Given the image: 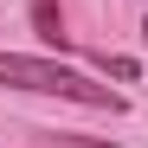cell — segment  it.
I'll return each mask as SVG.
<instances>
[{
    "label": "cell",
    "mask_w": 148,
    "mask_h": 148,
    "mask_svg": "<svg viewBox=\"0 0 148 148\" xmlns=\"http://www.w3.org/2000/svg\"><path fill=\"white\" fill-rule=\"evenodd\" d=\"M32 32L45 45H64V13H58V0H32Z\"/></svg>",
    "instance_id": "7a4b0ae2"
},
{
    "label": "cell",
    "mask_w": 148,
    "mask_h": 148,
    "mask_svg": "<svg viewBox=\"0 0 148 148\" xmlns=\"http://www.w3.org/2000/svg\"><path fill=\"white\" fill-rule=\"evenodd\" d=\"M0 84L7 90H32V97H64V103H84V110H122V97L110 84H90L84 71L32 58V52H0Z\"/></svg>",
    "instance_id": "6da1fadb"
},
{
    "label": "cell",
    "mask_w": 148,
    "mask_h": 148,
    "mask_svg": "<svg viewBox=\"0 0 148 148\" xmlns=\"http://www.w3.org/2000/svg\"><path fill=\"white\" fill-rule=\"evenodd\" d=\"M142 45H148V19H142Z\"/></svg>",
    "instance_id": "3957f363"
}]
</instances>
